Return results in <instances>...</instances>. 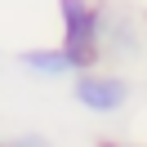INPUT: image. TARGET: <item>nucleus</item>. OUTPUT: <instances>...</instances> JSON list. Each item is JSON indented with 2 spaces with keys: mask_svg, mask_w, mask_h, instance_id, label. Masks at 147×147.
I'll use <instances>...</instances> for the list:
<instances>
[{
  "mask_svg": "<svg viewBox=\"0 0 147 147\" xmlns=\"http://www.w3.org/2000/svg\"><path fill=\"white\" fill-rule=\"evenodd\" d=\"M58 13V45L71 54L80 71L102 67V31H107V5L102 0H54Z\"/></svg>",
  "mask_w": 147,
  "mask_h": 147,
  "instance_id": "nucleus-1",
  "label": "nucleus"
},
{
  "mask_svg": "<svg viewBox=\"0 0 147 147\" xmlns=\"http://www.w3.org/2000/svg\"><path fill=\"white\" fill-rule=\"evenodd\" d=\"M13 67H18L22 76H31V80H40V85H67L76 71H80L63 45H31V49H18V54H13Z\"/></svg>",
  "mask_w": 147,
  "mask_h": 147,
  "instance_id": "nucleus-4",
  "label": "nucleus"
},
{
  "mask_svg": "<svg viewBox=\"0 0 147 147\" xmlns=\"http://www.w3.org/2000/svg\"><path fill=\"white\" fill-rule=\"evenodd\" d=\"M147 49V31L138 27V18L129 9H111L107 13V31H102V63L107 67H125Z\"/></svg>",
  "mask_w": 147,
  "mask_h": 147,
  "instance_id": "nucleus-3",
  "label": "nucleus"
},
{
  "mask_svg": "<svg viewBox=\"0 0 147 147\" xmlns=\"http://www.w3.org/2000/svg\"><path fill=\"white\" fill-rule=\"evenodd\" d=\"M0 147H54V138L40 134V129H18V134L0 138Z\"/></svg>",
  "mask_w": 147,
  "mask_h": 147,
  "instance_id": "nucleus-5",
  "label": "nucleus"
},
{
  "mask_svg": "<svg viewBox=\"0 0 147 147\" xmlns=\"http://www.w3.org/2000/svg\"><path fill=\"white\" fill-rule=\"evenodd\" d=\"M71 89V102L85 111V116H98V120H111L134 102V80H129L120 67H89V71H76L67 80Z\"/></svg>",
  "mask_w": 147,
  "mask_h": 147,
  "instance_id": "nucleus-2",
  "label": "nucleus"
}]
</instances>
